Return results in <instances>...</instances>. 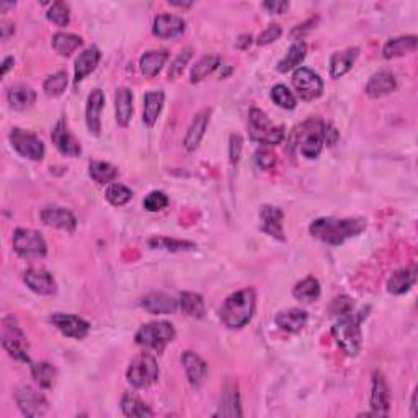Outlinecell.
Masks as SVG:
<instances>
[{
  "label": "cell",
  "mask_w": 418,
  "mask_h": 418,
  "mask_svg": "<svg viewBox=\"0 0 418 418\" xmlns=\"http://www.w3.org/2000/svg\"><path fill=\"white\" fill-rule=\"evenodd\" d=\"M263 8H267L270 13H285L287 8H289V3L287 2H265Z\"/></svg>",
  "instance_id": "cell-55"
},
{
  "label": "cell",
  "mask_w": 418,
  "mask_h": 418,
  "mask_svg": "<svg viewBox=\"0 0 418 418\" xmlns=\"http://www.w3.org/2000/svg\"><path fill=\"white\" fill-rule=\"evenodd\" d=\"M417 281V268H404L397 270V272L392 273V276L387 280V291L390 294H404L407 293L410 287L415 285Z\"/></svg>",
  "instance_id": "cell-26"
},
{
  "label": "cell",
  "mask_w": 418,
  "mask_h": 418,
  "mask_svg": "<svg viewBox=\"0 0 418 418\" xmlns=\"http://www.w3.org/2000/svg\"><path fill=\"white\" fill-rule=\"evenodd\" d=\"M395 87H397V80H395L394 74L390 71H379L371 76L364 90L366 95H369V97L379 98L389 95L390 91L395 90Z\"/></svg>",
  "instance_id": "cell-22"
},
{
  "label": "cell",
  "mask_w": 418,
  "mask_h": 418,
  "mask_svg": "<svg viewBox=\"0 0 418 418\" xmlns=\"http://www.w3.org/2000/svg\"><path fill=\"white\" fill-rule=\"evenodd\" d=\"M82 38L72 33L59 32L52 34V47L60 56H71L78 46H82Z\"/></svg>",
  "instance_id": "cell-36"
},
{
  "label": "cell",
  "mask_w": 418,
  "mask_h": 418,
  "mask_svg": "<svg viewBox=\"0 0 418 418\" xmlns=\"http://www.w3.org/2000/svg\"><path fill=\"white\" fill-rule=\"evenodd\" d=\"M178 306H180L183 314L195 317V319H201V317H204V312H206L201 294L196 293H183L180 296V300H178Z\"/></svg>",
  "instance_id": "cell-37"
},
{
  "label": "cell",
  "mask_w": 418,
  "mask_h": 418,
  "mask_svg": "<svg viewBox=\"0 0 418 418\" xmlns=\"http://www.w3.org/2000/svg\"><path fill=\"white\" fill-rule=\"evenodd\" d=\"M338 141V131L332 124H324V142L329 146H335Z\"/></svg>",
  "instance_id": "cell-54"
},
{
  "label": "cell",
  "mask_w": 418,
  "mask_h": 418,
  "mask_svg": "<svg viewBox=\"0 0 418 418\" xmlns=\"http://www.w3.org/2000/svg\"><path fill=\"white\" fill-rule=\"evenodd\" d=\"M165 95L162 90H151L147 91L146 97H144V115L142 120L149 128H152L157 123V118H159L160 111H162Z\"/></svg>",
  "instance_id": "cell-29"
},
{
  "label": "cell",
  "mask_w": 418,
  "mask_h": 418,
  "mask_svg": "<svg viewBox=\"0 0 418 418\" xmlns=\"http://www.w3.org/2000/svg\"><path fill=\"white\" fill-rule=\"evenodd\" d=\"M360 50L358 47H350V50L335 52L330 58V77L340 78L342 76L350 71L351 65L355 64L356 58H358Z\"/></svg>",
  "instance_id": "cell-27"
},
{
  "label": "cell",
  "mask_w": 418,
  "mask_h": 418,
  "mask_svg": "<svg viewBox=\"0 0 418 418\" xmlns=\"http://www.w3.org/2000/svg\"><path fill=\"white\" fill-rule=\"evenodd\" d=\"M15 400L25 417H43L50 410V404H47L45 395L39 394L30 386L19 387L15 392Z\"/></svg>",
  "instance_id": "cell-11"
},
{
  "label": "cell",
  "mask_w": 418,
  "mask_h": 418,
  "mask_svg": "<svg viewBox=\"0 0 418 418\" xmlns=\"http://www.w3.org/2000/svg\"><path fill=\"white\" fill-rule=\"evenodd\" d=\"M221 59L217 58V56H204L196 63V65L193 69H191V82L196 84V82H201L203 78H206L209 74H212L216 71L217 67H219Z\"/></svg>",
  "instance_id": "cell-42"
},
{
  "label": "cell",
  "mask_w": 418,
  "mask_h": 418,
  "mask_svg": "<svg viewBox=\"0 0 418 418\" xmlns=\"http://www.w3.org/2000/svg\"><path fill=\"white\" fill-rule=\"evenodd\" d=\"M32 374L34 381L38 382L43 389H50L56 382L58 377V371L50 363H32Z\"/></svg>",
  "instance_id": "cell-40"
},
{
  "label": "cell",
  "mask_w": 418,
  "mask_h": 418,
  "mask_svg": "<svg viewBox=\"0 0 418 418\" xmlns=\"http://www.w3.org/2000/svg\"><path fill=\"white\" fill-rule=\"evenodd\" d=\"M293 85L299 97L306 100V102L319 98L322 91H324V82H322L319 74L307 67L296 69V72L293 74Z\"/></svg>",
  "instance_id": "cell-12"
},
{
  "label": "cell",
  "mask_w": 418,
  "mask_h": 418,
  "mask_svg": "<svg viewBox=\"0 0 418 418\" xmlns=\"http://www.w3.org/2000/svg\"><path fill=\"white\" fill-rule=\"evenodd\" d=\"M248 134L252 141L267 144V146H276L285 139V129L281 126H274L267 113L258 108H252L248 113Z\"/></svg>",
  "instance_id": "cell-4"
},
{
  "label": "cell",
  "mask_w": 418,
  "mask_h": 418,
  "mask_svg": "<svg viewBox=\"0 0 418 418\" xmlns=\"http://www.w3.org/2000/svg\"><path fill=\"white\" fill-rule=\"evenodd\" d=\"M306 52H307V46L306 43L300 41H294L293 45H291L289 50H287V54L283 58L280 63H278V72L286 74L289 71H293V69L298 67V65L302 63L304 58H306Z\"/></svg>",
  "instance_id": "cell-33"
},
{
  "label": "cell",
  "mask_w": 418,
  "mask_h": 418,
  "mask_svg": "<svg viewBox=\"0 0 418 418\" xmlns=\"http://www.w3.org/2000/svg\"><path fill=\"white\" fill-rule=\"evenodd\" d=\"M41 221L46 226L56 229H63L65 232H74L77 228V219L69 209L59 206H46L41 211Z\"/></svg>",
  "instance_id": "cell-17"
},
{
  "label": "cell",
  "mask_w": 418,
  "mask_h": 418,
  "mask_svg": "<svg viewBox=\"0 0 418 418\" xmlns=\"http://www.w3.org/2000/svg\"><path fill=\"white\" fill-rule=\"evenodd\" d=\"M10 144L12 147L21 157L30 160H41L45 157V144L41 142L36 134L30 133V131L20 129V128H13L10 131Z\"/></svg>",
  "instance_id": "cell-10"
},
{
  "label": "cell",
  "mask_w": 418,
  "mask_h": 418,
  "mask_svg": "<svg viewBox=\"0 0 418 418\" xmlns=\"http://www.w3.org/2000/svg\"><path fill=\"white\" fill-rule=\"evenodd\" d=\"M50 320L60 333L69 338L82 340L84 337H87V333H89L90 330L89 322H85L82 317L71 316V314H60V312L52 314Z\"/></svg>",
  "instance_id": "cell-13"
},
{
  "label": "cell",
  "mask_w": 418,
  "mask_h": 418,
  "mask_svg": "<svg viewBox=\"0 0 418 418\" xmlns=\"http://www.w3.org/2000/svg\"><path fill=\"white\" fill-rule=\"evenodd\" d=\"M175 338V329L170 322H151L142 325L136 333V343L157 353H162L165 346Z\"/></svg>",
  "instance_id": "cell-5"
},
{
  "label": "cell",
  "mask_w": 418,
  "mask_h": 418,
  "mask_svg": "<svg viewBox=\"0 0 418 418\" xmlns=\"http://www.w3.org/2000/svg\"><path fill=\"white\" fill-rule=\"evenodd\" d=\"M272 100L283 110H294L296 108L294 95L291 94L286 85H274L272 90Z\"/></svg>",
  "instance_id": "cell-45"
},
{
  "label": "cell",
  "mask_w": 418,
  "mask_h": 418,
  "mask_svg": "<svg viewBox=\"0 0 418 418\" xmlns=\"http://www.w3.org/2000/svg\"><path fill=\"white\" fill-rule=\"evenodd\" d=\"M353 311V300L348 296L337 298L332 304V312L335 316H343V314Z\"/></svg>",
  "instance_id": "cell-51"
},
{
  "label": "cell",
  "mask_w": 418,
  "mask_h": 418,
  "mask_svg": "<svg viewBox=\"0 0 418 418\" xmlns=\"http://www.w3.org/2000/svg\"><path fill=\"white\" fill-rule=\"evenodd\" d=\"M0 33H2V39H8L15 33V26H13L12 21L2 20L0 21Z\"/></svg>",
  "instance_id": "cell-56"
},
{
  "label": "cell",
  "mask_w": 418,
  "mask_h": 418,
  "mask_svg": "<svg viewBox=\"0 0 418 418\" xmlns=\"http://www.w3.org/2000/svg\"><path fill=\"white\" fill-rule=\"evenodd\" d=\"M12 64H13V58L12 56H8V58L3 59V64H2V74L6 76V74L10 71L12 69Z\"/></svg>",
  "instance_id": "cell-58"
},
{
  "label": "cell",
  "mask_w": 418,
  "mask_h": 418,
  "mask_svg": "<svg viewBox=\"0 0 418 418\" xmlns=\"http://www.w3.org/2000/svg\"><path fill=\"white\" fill-rule=\"evenodd\" d=\"M250 43H252L250 34H242V36L237 39V47H241V50H247V47L250 46Z\"/></svg>",
  "instance_id": "cell-57"
},
{
  "label": "cell",
  "mask_w": 418,
  "mask_h": 418,
  "mask_svg": "<svg viewBox=\"0 0 418 418\" xmlns=\"http://www.w3.org/2000/svg\"><path fill=\"white\" fill-rule=\"evenodd\" d=\"M368 316V309H361L360 312H346L340 316V319L332 327L333 338L346 356L355 358L360 353L363 333H361V322Z\"/></svg>",
  "instance_id": "cell-2"
},
{
  "label": "cell",
  "mask_w": 418,
  "mask_h": 418,
  "mask_svg": "<svg viewBox=\"0 0 418 418\" xmlns=\"http://www.w3.org/2000/svg\"><path fill=\"white\" fill-rule=\"evenodd\" d=\"M241 152H242V138L239 136V134H232V136H230V144H229L230 162L237 164L239 159H241Z\"/></svg>",
  "instance_id": "cell-52"
},
{
  "label": "cell",
  "mask_w": 418,
  "mask_h": 418,
  "mask_svg": "<svg viewBox=\"0 0 418 418\" xmlns=\"http://www.w3.org/2000/svg\"><path fill=\"white\" fill-rule=\"evenodd\" d=\"M89 173L95 183L107 185V183H111L118 177V168L108 162H97V160H94L89 165Z\"/></svg>",
  "instance_id": "cell-39"
},
{
  "label": "cell",
  "mask_w": 418,
  "mask_h": 418,
  "mask_svg": "<svg viewBox=\"0 0 418 418\" xmlns=\"http://www.w3.org/2000/svg\"><path fill=\"white\" fill-rule=\"evenodd\" d=\"M366 219L363 217H350V219H333V217H320L316 219L309 228L312 237L329 243V245H340L346 239L355 237L366 229Z\"/></svg>",
  "instance_id": "cell-1"
},
{
  "label": "cell",
  "mask_w": 418,
  "mask_h": 418,
  "mask_svg": "<svg viewBox=\"0 0 418 418\" xmlns=\"http://www.w3.org/2000/svg\"><path fill=\"white\" fill-rule=\"evenodd\" d=\"M10 7H15V3H6V2H3L2 6H0V8H2V12H6L7 8H10Z\"/></svg>",
  "instance_id": "cell-60"
},
{
  "label": "cell",
  "mask_w": 418,
  "mask_h": 418,
  "mask_svg": "<svg viewBox=\"0 0 418 418\" xmlns=\"http://www.w3.org/2000/svg\"><path fill=\"white\" fill-rule=\"evenodd\" d=\"M51 139L52 144L56 146V149H58L63 155L67 157L80 155L82 152L80 144H78L77 139L72 136L71 131H69V126L64 120H60L59 123L54 126V129H52L51 133Z\"/></svg>",
  "instance_id": "cell-15"
},
{
  "label": "cell",
  "mask_w": 418,
  "mask_h": 418,
  "mask_svg": "<svg viewBox=\"0 0 418 418\" xmlns=\"http://www.w3.org/2000/svg\"><path fill=\"white\" fill-rule=\"evenodd\" d=\"M121 408L126 417H136V418H144V417H152L154 413L149 408V405H146L141 399H138L136 395H124L121 400Z\"/></svg>",
  "instance_id": "cell-41"
},
{
  "label": "cell",
  "mask_w": 418,
  "mask_h": 418,
  "mask_svg": "<svg viewBox=\"0 0 418 418\" xmlns=\"http://www.w3.org/2000/svg\"><path fill=\"white\" fill-rule=\"evenodd\" d=\"M141 306L149 314H173L178 307V300L165 293H152L142 299Z\"/></svg>",
  "instance_id": "cell-25"
},
{
  "label": "cell",
  "mask_w": 418,
  "mask_h": 418,
  "mask_svg": "<svg viewBox=\"0 0 418 418\" xmlns=\"http://www.w3.org/2000/svg\"><path fill=\"white\" fill-rule=\"evenodd\" d=\"M260 229L270 237L285 242V230H283V211L280 208L265 204L260 209Z\"/></svg>",
  "instance_id": "cell-18"
},
{
  "label": "cell",
  "mask_w": 418,
  "mask_h": 418,
  "mask_svg": "<svg viewBox=\"0 0 418 418\" xmlns=\"http://www.w3.org/2000/svg\"><path fill=\"white\" fill-rule=\"evenodd\" d=\"M182 363L185 368L186 377H188L190 384L193 387H199L206 381L208 376V364L206 361L199 358L193 351H185L182 355Z\"/></svg>",
  "instance_id": "cell-19"
},
{
  "label": "cell",
  "mask_w": 418,
  "mask_h": 418,
  "mask_svg": "<svg viewBox=\"0 0 418 418\" xmlns=\"http://www.w3.org/2000/svg\"><path fill=\"white\" fill-rule=\"evenodd\" d=\"M104 104V95L102 90H94L87 98V110H85V120L87 128L94 136H100L102 131V121H100V113L103 110Z\"/></svg>",
  "instance_id": "cell-20"
},
{
  "label": "cell",
  "mask_w": 418,
  "mask_h": 418,
  "mask_svg": "<svg viewBox=\"0 0 418 418\" xmlns=\"http://www.w3.org/2000/svg\"><path fill=\"white\" fill-rule=\"evenodd\" d=\"M185 28H186L185 20L180 19V16L159 15V16H155L152 32H154L155 36L170 39V38L180 36V34L185 32Z\"/></svg>",
  "instance_id": "cell-21"
},
{
  "label": "cell",
  "mask_w": 418,
  "mask_h": 418,
  "mask_svg": "<svg viewBox=\"0 0 418 418\" xmlns=\"http://www.w3.org/2000/svg\"><path fill=\"white\" fill-rule=\"evenodd\" d=\"M13 250L23 258H43L47 254L45 239L33 229H16L13 232Z\"/></svg>",
  "instance_id": "cell-9"
},
{
  "label": "cell",
  "mask_w": 418,
  "mask_h": 418,
  "mask_svg": "<svg viewBox=\"0 0 418 418\" xmlns=\"http://www.w3.org/2000/svg\"><path fill=\"white\" fill-rule=\"evenodd\" d=\"M168 59V52L165 50H155V51H147L144 52L141 58V72L146 77H154L160 72V69L164 67L165 60Z\"/></svg>",
  "instance_id": "cell-35"
},
{
  "label": "cell",
  "mask_w": 418,
  "mask_h": 418,
  "mask_svg": "<svg viewBox=\"0 0 418 418\" xmlns=\"http://www.w3.org/2000/svg\"><path fill=\"white\" fill-rule=\"evenodd\" d=\"M190 59H191V50L182 51L180 54H178L175 58V60H173L172 65H170L168 77L170 78H177L178 76H182L183 71H185V65L190 63Z\"/></svg>",
  "instance_id": "cell-49"
},
{
  "label": "cell",
  "mask_w": 418,
  "mask_h": 418,
  "mask_svg": "<svg viewBox=\"0 0 418 418\" xmlns=\"http://www.w3.org/2000/svg\"><path fill=\"white\" fill-rule=\"evenodd\" d=\"M415 50L417 36H400L387 41L384 50H382V54H384L386 59H394L408 54V52H413Z\"/></svg>",
  "instance_id": "cell-34"
},
{
  "label": "cell",
  "mask_w": 418,
  "mask_h": 418,
  "mask_svg": "<svg viewBox=\"0 0 418 418\" xmlns=\"http://www.w3.org/2000/svg\"><path fill=\"white\" fill-rule=\"evenodd\" d=\"M255 312L254 289H242L230 294L221 307V320L228 329H242L252 320Z\"/></svg>",
  "instance_id": "cell-3"
},
{
  "label": "cell",
  "mask_w": 418,
  "mask_h": 418,
  "mask_svg": "<svg viewBox=\"0 0 418 418\" xmlns=\"http://www.w3.org/2000/svg\"><path fill=\"white\" fill-rule=\"evenodd\" d=\"M0 337H2V346L6 348L12 358L30 363L28 340L13 317H3L2 319V335Z\"/></svg>",
  "instance_id": "cell-6"
},
{
  "label": "cell",
  "mask_w": 418,
  "mask_h": 418,
  "mask_svg": "<svg viewBox=\"0 0 418 418\" xmlns=\"http://www.w3.org/2000/svg\"><path fill=\"white\" fill-rule=\"evenodd\" d=\"M104 196H107V199L113 206H124V204L133 198V191H131L128 186L121 185V183H113V185L108 186Z\"/></svg>",
  "instance_id": "cell-44"
},
{
  "label": "cell",
  "mask_w": 418,
  "mask_h": 418,
  "mask_svg": "<svg viewBox=\"0 0 418 418\" xmlns=\"http://www.w3.org/2000/svg\"><path fill=\"white\" fill-rule=\"evenodd\" d=\"M274 322H276V325L280 327L281 330H285V332L296 333L306 327L307 312L302 311V309H287V311L278 314V316L274 317Z\"/></svg>",
  "instance_id": "cell-24"
},
{
  "label": "cell",
  "mask_w": 418,
  "mask_h": 418,
  "mask_svg": "<svg viewBox=\"0 0 418 418\" xmlns=\"http://www.w3.org/2000/svg\"><path fill=\"white\" fill-rule=\"evenodd\" d=\"M100 58H102V52L97 46H90L89 50L80 52L76 59V76H74L76 82L84 80L90 72H94L100 63Z\"/></svg>",
  "instance_id": "cell-28"
},
{
  "label": "cell",
  "mask_w": 418,
  "mask_h": 418,
  "mask_svg": "<svg viewBox=\"0 0 418 418\" xmlns=\"http://www.w3.org/2000/svg\"><path fill=\"white\" fill-rule=\"evenodd\" d=\"M412 417H417V392L412 397Z\"/></svg>",
  "instance_id": "cell-59"
},
{
  "label": "cell",
  "mask_w": 418,
  "mask_h": 418,
  "mask_svg": "<svg viewBox=\"0 0 418 418\" xmlns=\"http://www.w3.org/2000/svg\"><path fill=\"white\" fill-rule=\"evenodd\" d=\"M209 116H211V110H208V108L196 113V116L193 118V121H191L188 131H186L185 141H183L186 151H195L196 147L199 146V142H201V139L204 136V131H206L209 124Z\"/></svg>",
  "instance_id": "cell-23"
},
{
  "label": "cell",
  "mask_w": 418,
  "mask_h": 418,
  "mask_svg": "<svg viewBox=\"0 0 418 418\" xmlns=\"http://www.w3.org/2000/svg\"><path fill=\"white\" fill-rule=\"evenodd\" d=\"M115 104H116V121L118 124L126 126L129 124L131 116H133V91L126 87H121V89L116 90V97H115Z\"/></svg>",
  "instance_id": "cell-32"
},
{
  "label": "cell",
  "mask_w": 418,
  "mask_h": 418,
  "mask_svg": "<svg viewBox=\"0 0 418 418\" xmlns=\"http://www.w3.org/2000/svg\"><path fill=\"white\" fill-rule=\"evenodd\" d=\"M47 20L52 21L54 25L58 26H67L69 21H71V13H69L67 3L64 2H54L50 7V10L46 13Z\"/></svg>",
  "instance_id": "cell-46"
},
{
  "label": "cell",
  "mask_w": 418,
  "mask_h": 418,
  "mask_svg": "<svg viewBox=\"0 0 418 418\" xmlns=\"http://www.w3.org/2000/svg\"><path fill=\"white\" fill-rule=\"evenodd\" d=\"M293 296L298 300H302V302H312L320 296V285L316 278L309 276L306 280L299 281L298 285L294 286Z\"/></svg>",
  "instance_id": "cell-38"
},
{
  "label": "cell",
  "mask_w": 418,
  "mask_h": 418,
  "mask_svg": "<svg viewBox=\"0 0 418 418\" xmlns=\"http://www.w3.org/2000/svg\"><path fill=\"white\" fill-rule=\"evenodd\" d=\"M126 376H128L129 384L133 387L146 389V387L154 384L159 377V366H157V361L151 353H141L131 361Z\"/></svg>",
  "instance_id": "cell-7"
},
{
  "label": "cell",
  "mask_w": 418,
  "mask_h": 418,
  "mask_svg": "<svg viewBox=\"0 0 418 418\" xmlns=\"http://www.w3.org/2000/svg\"><path fill=\"white\" fill-rule=\"evenodd\" d=\"M152 247L165 248V250H193L196 248L195 243L185 242V241H173V239H152L149 242Z\"/></svg>",
  "instance_id": "cell-48"
},
{
  "label": "cell",
  "mask_w": 418,
  "mask_h": 418,
  "mask_svg": "<svg viewBox=\"0 0 418 418\" xmlns=\"http://www.w3.org/2000/svg\"><path fill=\"white\" fill-rule=\"evenodd\" d=\"M242 417L241 410V399H239L237 384H228L222 394L219 410L216 412V417Z\"/></svg>",
  "instance_id": "cell-30"
},
{
  "label": "cell",
  "mask_w": 418,
  "mask_h": 418,
  "mask_svg": "<svg viewBox=\"0 0 418 418\" xmlns=\"http://www.w3.org/2000/svg\"><path fill=\"white\" fill-rule=\"evenodd\" d=\"M65 87H67V72L59 71L46 78L43 90H45L47 97H59V95L64 94Z\"/></svg>",
  "instance_id": "cell-43"
},
{
  "label": "cell",
  "mask_w": 418,
  "mask_h": 418,
  "mask_svg": "<svg viewBox=\"0 0 418 418\" xmlns=\"http://www.w3.org/2000/svg\"><path fill=\"white\" fill-rule=\"evenodd\" d=\"M7 98L8 103L12 104V108H15V110H25V108L32 107L34 103V100H36V91L25 84H16L8 89Z\"/></svg>",
  "instance_id": "cell-31"
},
{
  "label": "cell",
  "mask_w": 418,
  "mask_h": 418,
  "mask_svg": "<svg viewBox=\"0 0 418 418\" xmlns=\"http://www.w3.org/2000/svg\"><path fill=\"white\" fill-rule=\"evenodd\" d=\"M324 124L319 120H311L300 128L298 149L299 154L309 160L317 159L324 149Z\"/></svg>",
  "instance_id": "cell-8"
},
{
  "label": "cell",
  "mask_w": 418,
  "mask_h": 418,
  "mask_svg": "<svg viewBox=\"0 0 418 418\" xmlns=\"http://www.w3.org/2000/svg\"><path fill=\"white\" fill-rule=\"evenodd\" d=\"M255 162L258 165L260 168L263 170H270L273 167L274 164H276V159H274V155L270 151H258L255 154Z\"/></svg>",
  "instance_id": "cell-53"
},
{
  "label": "cell",
  "mask_w": 418,
  "mask_h": 418,
  "mask_svg": "<svg viewBox=\"0 0 418 418\" xmlns=\"http://www.w3.org/2000/svg\"><path fill=\"white\" fill-rule=\"evenodd\" d=\"M369 405L373 408V415L386 417L389 415L390 408V392L387 387V382L382 373L374 371L373 373V390L371 399H369Z\"/></svg>",
  "instance_id": "cell-14"
},
{
  "label": "cell",
  "mask_w": 418,
  "mask_h": 418,
  "mask_svg": "<svg viewBox=\"0 0 418 418\" xmlns=\"http://www.w3.org/2000/svg\"><path fill=\"white\" fill-rule=\"evenodd\" d=\"M23 280L26 283V286L36 294L52 296L56 294V291H58V286H56V281L54 278H52V274L43 268L26 270Z\"/></svg>",
  "instance_id": "cell-16"
},
{
  "label": "cell",
  "mask_w": 418,
  "mask_h": 418,
  "mask_svg": "<svg viewBox=\"0 0 418 418\" xmlns=\"http://www.w3.org/2000/svg\"><path fill=\"white\" fill-rule=\"evenodd\" d=\"M281 33H283V30H281L280 25H276V23L270 25L268 28L265 30V32L260 33V36H258V39H256V43H258L260 46L272 45V43L276 41V39H280Z\"/></svg>",
  "instance_id": "cell-50"
},
{
  "label": "cell",
  "mask_w": 418,
  "mask_h": 418,
  "mask_svg": "<svg viewBox=\"0 0 418 418\" xmlns=\"http://www.w3.org/2000/svg\"><path fill=\"white\" fill-rule=\"evenodd\" d=\"M168 206V196L162 191H152L144 199V209L149 212L162 211L164 208Z\"/></svg>",
  "instance_id": "cell-47"
}]
</instances>
